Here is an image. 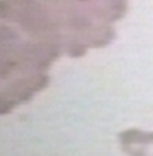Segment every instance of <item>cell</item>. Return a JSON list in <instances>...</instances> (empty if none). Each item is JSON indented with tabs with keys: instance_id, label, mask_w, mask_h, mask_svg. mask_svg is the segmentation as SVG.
Instances as JSON below:
<instances>
[{
	"instance_id": "cell-1",
	"label": "cell",
	"mask_w": 153,
	"mask_h": 156,
	"mask_svg": "<svg viewBox=\"0 0 153 156\" xmlns=\"http://www.w3.org/2000/svg\"><path fill=\"white\" fill-rule=\"evenodd\" d=\"M121 142L131 156H153V134L141 130H127L121 134Z\"/></svg>"
}]
</instances>
